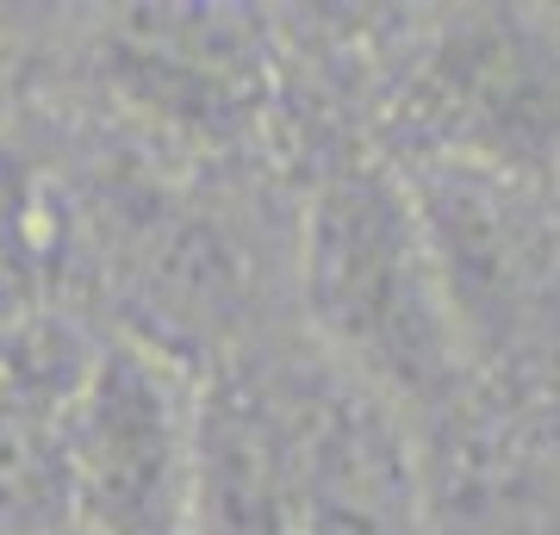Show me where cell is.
<instances>
[{
  "instance_id": "6da1fadb",
  "label": "cell",
  "mask_w": 560,
  "mask_h": 535,
  "mask_svg": "<svg viewBox=\"0 0 560 535\" xmlns=\"http://www.w3.org/2000/svg\"><path fill=\"white\" fill-rule=\"evenodd\" d=\"M300 293L324 361L386 411L405 417L455 393L467 342L399 168L342 156L318 175L305 199Z\"/></svg>"
},
{
  "instance_id": "7a4b0ae2",
  "label": "cell",
  "mask_w": 560,
  "mask_h": 535,
  "mask_svg": "<svg viewBox=\"0 0 560 535\" xmlns=\"http://www.w3.org/2000/svg\"><path fill=\"white\" fill-rule=\"evenodd\" d=\"M206 380L156 337L106 330L57 430L69 535H187Z\"/></svg>"
},
{
  "instance_id": "3957f363",
  "label": "cell",
  "mask_w": 560,
  "mask_h": 535,
  "mask_svg": "<svg viewBox=\"0 0 560 535\" xmlns=\"http://www.w3.org/2000/svg\"><path fill=\"white\" fill-rule=\"evenodd\" d=\"M399 138L418 168L548 187L560 175V13L467 7L436 25L399 81Z\"/></svg>"
},
{
  "instance_id": "277c9868",
  "label": "cell",
  "mask_w": 560,
  "mask_h": 535,
  "mask_svg": "<svg viewBox=\"0 0 560 535\" xmlns=\"http://www.w3.org/2000/svg\"><path fill=\"white\" fill-rule=\"evenodd\" d=\"M293 535H430L405 417L330 361L261 374Z\"/></svg>"
},
{
  "instance_id": "5b68a950",
  "label": "cell",
  "mask_w": 560,
  "mask_h": 535,
  "mask_svg": "<svg viewBox=\"0 0 560 535\" xmlns=\"http://www.w3.org/2000/svg\"><path fill=\"white\" fill-rule=\"evenodd\" d=\"M94 75L138 125L219 150L261 119L268 50L237 7H125L94 32Z\"/></svg>"
},
{
  "instance_id": "8992f818",
  "label": "cell",
  "mask_w": 560,
  "mask_h": 535,
  "mask_svg": "<svg viewBox=\"0 0 560 535\" xmlns=\"http://www.w3.org/2000/svg\"><path fill=\"white\" fill-rule=\"evenodd\" d=\"M94 342L101 330L44 305L0 317V535H69L57 430Z\"/></svg>"
},
{
  "instance_id": "52a82bcc",
  "label": "cell",
  "mask_w": 560,
  "mask_h": 535,
  "mask_svg": "<svg viewBox=\"0 0 560 535\" xmlns=\"http://www.w3.org/2000/svg\"><path fill=\"white\" fill-rule=\"evenodd\" d=\"M38 249H44L38 181L0 143V317L38 312Z\"/></svg>"
},
{
  "instance_id": "ba28073f",
  "label": "cell",
  "mask_w": 560,
  "mask_h": 535,
  "mask_svg": "<svg viewBox=\"0 0 560 535\" xmlns=\"http://www.w3.org/2000/svg\"><path fill=\"white\" fill-rule=\"evenodd\" d=\"M20 88H25V62H20V50H13V38L0 32V131H7L13 106H20Z\"/></svg>"
}]
</instances>
